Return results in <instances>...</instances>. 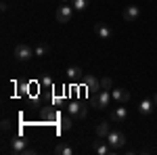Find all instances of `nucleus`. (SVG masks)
Here are the masks:
<instances>
[{"label": "nucleus", "instance_id": "obj_1", "mask_svg": "<svg viewBox=\"0 0 157 155\" xmlns=\"http://www.w3.org/2000/svg\"><path fill=\"white\" fill-rule=\"evenodd\" d=\"M71 17H73V6L71 4H63V2H61V6L57 9V13H55L57 23H69Z\"/></svg>", "mask_w": 157, "mask_h": 155}, {"label": "nucleus", "instance_id": "obj_2", "mask_svg": "<svg viewBox=\"0 0 157 155\" xmlns=\"http://www.w3.org/2000/svg\"><path fill=\"white\" fill-rule=\"evenodd\" d=\"M107 143L111 145V149L113 151H117V149H121L124 145H126V134L120 130H111L107 134Z\"/></svg>", "mask_w": 157, "mask_h": 155}, {"label": "nucleus", "instance_id": "obj_3", "mask_svg": "<svg viewBox=\"0 0 157 155\" xmlns=\"http://www.w3.org/2000/svg\"><path fill=\"white\" fill-rule=\"evenodd\" d=\"M82 84H84V88H86V90H88L92 96H94L98 90L103 88V86H101V80H97L92 73H86V76H82Z\"/></svg>", "mask_w": 157, "mask_h": 155}, {"label": "nucleus", "instance_id": "obj_4", "mask_svg": "<svg viewBox=\"0 0 157 155\" xmlns=\"http://www.w3.org/2000/svg\"><path fill=\"white\" fill-rule=\"evenodd\" d=\"M111 99H113V96H111V92L101 88L97 95H94V105H97V109H107L109 105H111Z\"/></svg>", "mask_w": 157, "mask_h": 155}, {"label": "nucleus", "instance_id": "obj_5", "mask_svg": "<svg viewBox=\"0 0 157 155\" xmlns=\"http://www.w3.org/2000/svg\"><path fill=\"white\" fill-rule=\"evenodd\" d=\"M32 57H34V50L27 44H17L15 46V59L17 61H29Z\"/></svg>", "mask_w": 157, "mask_h": 155}, {"label": "nucleus", "instance_id": "obj_6", "mask_svg": "<svg viewBox=\"0 0 157 155\" xmlns=\"http://www.w3.org/2000/svg\"><path fill=\"white\" fill-rule=\"evenodd\" d=\"M27 149H29V147H27V141H25L23 136H15V138L11 141V151H13L15 155L25 153Z\"/></svg>", "mask_w": 157, "mask_h": 155}, {"label": "nucleus", "instance_id": "obj_7", "mask_svg": "<svg viewBox=\"0 0 157 155\" xmlns=\"http://www.w3.org/2000/svg\"><path fill=\"white\" fill-rule=\"evenodd\" d=\"M121 17H124V21H128V23H134V21L140 17V9H138L136 4H130V6H126V9H124Z\"/></svg>", "mask_w": 157, "mask_h": 155}, {"label": "nucleus", "instance_id": "obj_8", "mask_svg": "<svg viewBox=\"0 0 157 155\" xmlns=\"http://www.w3.org/2000/svg\"><path fill=\"white\" fill-rule=\"evenodd\" d=\"M67 113L73 115V118H86V107L80 105L78 101H71V103L67 105Z\"/></svg>", "mask_w": 157, "mask_h": 155}, {"label": "nucleus", "instance_id": "obj_9", "mask_svg": "<svg viewBox=\"0 0 157 155\" xmlns=\"http://www.w3.org/2000/svg\"><path fill=\"white\" fill-rule=\"evenodd\" d=\"M111 96H113V101H117L120 105H126V103L130 101V90H126V88H115V90L111 92Z\"/></svg>", "mask_w": 157, "mask_h": 155}, {"label": "nucleus", "instance_id": "obj_10", "mask_svg": "<svg viewBox=\"0 0 157 155\" xmlns=\"http://www.w3.org/2000/svg\"><path fill=\"white\" fill-rule=\"evenodd\" d=\"M126 118H128V111H126V107H115V109H113V113H111L113 124H121V122H126Z\"/></svg>", "mask_w": 157, "mask_h": 155}, {"label": "nucleus", "instance_id": "obj_11", "mask_svg": "<svg viewBox=\"0 0 157 155\" xmlns=\"http://www.w3.org/2000/svg\"><path fill=\"white\" fill-rule=\"evenodd\" d=\"M94 32H97V36L101 38V40H109L111 38V29H109V25H105V23H97L94 25Z\"/></svg>", "mask_w": 157, "mask_h": 155}, {"label": "nucleus", "instance_id": "obj_12", "mask_svg": "<svg viewBox=\"0 0 157 155\" xmlns=\"http://www.w3.org/2000/svg\"><path fill=\"white\" fill-rule=\"evenodd\" d=\"M153 107H155V103H153V101L143 99V101H140V105H138V113H140V115H149V113L153 111Z\"/></svg>", "mask_w": 157, "mask_h": 155}, {"label": "nucleus", "instance_id": "obj_13", "mask_svg": "<svg viewBox=\"0 0 157 155\" xmlns=\"http://www.w3.org/2000/svg\"><path fill=\"white\" fill-rule=\"evenodd\" d=\"M109 132H111L109 122H98V124H97V136H98V138H107Z\"/></svg>", "mask_w": 157, "mask_h": 155}, {"label": "nucleus", "instance_id": "obj_14", "mask_svg": "<svg viewBox=\"0 0 157 155\" xmlns=\"http://www.w3.org/2000/svg\"><path fill=\"white\" fill-rule=\"evenodd\" d=\"M65 73H67L69 80H78V78H82V69H80V65H69Z\"/></svg>", "mask_w": 157, "mask_h": 155}, {"label": "nucleus", "instance_id": "obj_15", "mask_svg": "<svg viewBox=\"0 0 157 155\" xmlns=\"http://www.w3.org/2000/svg\"><path fill=\"white\" fill-rule=\"evenodd\" d=\"M94 151H97L98 155H109V153H113V149H111V145H105V143H94Z\"/></svg>", "mask_w": 157, "mask_h": 155}, {"label": "nucleus", "instance_id": "obj_16", "mask_svg": "<svg viewBox=\"0 0 157 155\" xmlns=\"http://www.w3.org/2000/svg\"><path fill=\"white\" fill-rule=\"evenodd\" d=\"M59 126H61V130H71V126H73V115H63Z\"/></svg>", "mask_w": 157, "mask_h": 155}, {"label": "nucleus", "instance_id": "obj_17", "mask_svg": "<svg viewBox=\"0 0 157 155\" xmlns=\"http://www.w3.org/2000/svg\"><path fill=\"white\" fill-rule=\"evenodd\" d=\"M40 115H42V118L46 119V122H55V119H57V113H55V111H52L50 107L42 109V111H40Z\"/></svg>", "mask_w": 157, "mask_h": 155}, {"label": "nucleus", "instance_id": "obj_18", "mask_svg": "<svg viewBox=\"0 0 157 155\" xmlns=\"http://www.w3.org/2000/svg\"><path fill=\"white\" fill-rule=\"evenodd\" d=\"M55 153L57 155H73V149L67 147V145H57L55 147Z\"/></svg>", "mask_w": 157, "mask_h": 155}, {"label": "nucleus", "instance_id": "obj_19", "mask_svg": "<svg viewBox=\"0 0 157 155\" xmlns=\"http://www.w3.org/2000/svg\"><path fill=\"white\" fill-rule=\"evenodd\" d=\"M48 50H50L48 44H38V46L34 48V55H36V57H44V55H46Z\"/></svg>", "mask_w": 157, "mask_h": 155}, {"label": "nucleus", "instance_id": "obj_20", "mask_svg": "<svg viewBox=\"0 0 157 155\" xmlns=\"http://www.w3.org/2000/svg\"><path fill=\"white\" fill-rule=\"evenodd\" d=\"M88 2H90V0H71V6L75 11H84L86 6H88Z\"/></svg>", "mask_w": 157, "mask_h": 155}, {"label": "nucleus", "instance_id": "obj_21", "mask_svg": "<svg viewBox=\"0 0 157 155\" xmlns=\"http://www.w3.org/2000/svg\"><path fill=\"white\" fill-rule=\"evenodd\" d=\"M101 86H103V90H111V88H113L111 78H103V80H101Z\"/></svg>", "mask_w": 157, "mask_h": 155}, {"label": "nucleus", "instance_id": "obj_22", "mask_svg": "<svg viewBox=\"0 0 157 155\" xmlns=\"http://www.w3.org/2000/svg\"><path fill=\"white\" fill-rule=\"evenodd\" d=\"M11 128V122L9 119H2V130H9Z\"/></svg>", "mask_w": 157, "mask_h": 155}, {"label": "nucleus", "instance_id": "obj_23", "mask_svg": "<svg viewBox=\"0 0 157 155\" xmlns=\"http://www.w3.org/2000/svg\"><path fill=\"white\" fill-rule=\"evenodd\" d=\"M153 103H155V107H157V95H155V96H153Z\"/></svg>", "mask_w": 157, "mask_h": 155}, {"label": "nucleus", "instance_id": "obj_24", "mask_svg": "<svg viewBox=\"0 0 157 155\" xmlns=\"http://www.w3.org/2000/svg\"><path fill=\"white\" fill-rule=\"evenodd\" d=\"M61 2H63V4H67V2H71V0H61Z\"/></svg>", "mask_w": 157, "mask_h": 155}]
</instances>
